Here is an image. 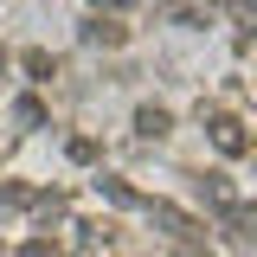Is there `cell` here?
I'll return each mask as SVG.
<instances>
[{"mask_svg": "<svg viewBox=\"0 0 257 257\" xmlns=\"http://www.w3.org/2000/svg\"><path fill=\"white\" fill-rule=\"evenodd\" d=\"M13 122H20V135L45 128V103H39V96H20V103H13Z\"/></svg>", "mask_w": 257, "mask_h": 257, "instance_id": "cell-7", "label": "cell"}, {"mask_svg": "<svg viewBox=\"0 0 257 257\" xmlns=\"http://www.w3.org/2000/svg\"><path fill=\"white\" fill-rule=\"evenodd\" d=\"M90 187L103 193V199H109V206H122V212H142V193L128 187V180H116V174H96Z\"/></svg>", "mask_w": 257, "mask_h": 257, "instance_id": "cell-3", "label": "cell"}, {"mask_svg": "<svg viewBox=\"0 0 257 257\" xmlns=\"http://www.w3.org/2000/svg\"><path fill=\"white\" fill-rule=\"evenodd\" d=\"M64 155H71V161H96V142H90V135H71Z\"/></svg>", "mask_w": 257, "mask_h": 257, "instance_id": "cell-9", "label": "cell"}, {"mask_svg": "<svg viewBox=\"0 0 257 257\" xmlns=\"http://www.w3.org/2000/svg\"><path fill=\"white\" fill-rule=\"evenodd\" d=\"M167 128H174V116H167L161 103H142V109H135V135H142V142H167Z\"/></svg>", "mask_w": 257, "mask_h": 257, "instance_id": "cell-2", "label": "cell"}, {"mask_svg": "<svg viewBox=\"0 0 257 257\" xmlns=\"http://www.w3.org/2000/svg\"><path fill=\"white\" fill-rule=\"evenodd\" d=\"M20 64H26V77H32V84H52V77H58V58H52V52H39V45H32Z\"/></svg>", "mask_w": 257, "mask_h": 257, "instance_id": "cell-6", "label": "cell"}, {"mask_svg": "<svg viewBox=\"0 0 257 257\" xmlns=\"http://www.w3.org/2000/svg\"><path fill=\"white\" fill-rule=\"evenodd\" d=\"M0 71H7V45H0Z\"/></svg>", "mask_w": 257, "mask_h": 257, "instance_id": "cell-11", "label": "cell"}, {"mask_svg": "<svg viewBox=\"0 0 257 257\" xmlns=\"http://www.w3.org/2000/svg\"><path fill=\"white\" fill-rule=\"evenodd\" d=\"M20 257H52V238H32V244H20Z\"/></svg>", "mask_w": 257, "mask_h": 257, "instance_id": "cell-10", "label": "cell"}, {"mask_svg": "<svg viewBox=\"0 0 257 257\" xmlns=\"http://www.w3.org/2000/svg\"><path fill=\"white\" fill-rule=\"evenodd\" d=\"M122 39H128V32L116 26V20H84V45H90V52H116Z\"/></svg>", "mask_w": 257, "mask_h": 257, "instance_id": "cell-4", "label": "cell"}, {"mask_svg": "<svg viewBox=\"0 0 257 257\" xmlns=\"http://www.w3.org/2000/svg\"><path fill=\"white\" fill-rule=\"evenodd\" d=\"M199 116H212V148H219V155H251V135H244V122H238V116H219V109H206V103H199Z\"/></svg>", "mask_w": 257, "mask_h": 257, "instance_id": "cell-1", "label": "cell"}, {"mask_svg": "<svg viewBox=\"0 0 257 257\" xmlns=\"http://www.w3.org/2000/svg\"><path fill=\"white\" fill-rule=\"evenodd\" d=\"M32 206V187L26 180H7V187H0V212H26Z\"/></svg>", "mask_w": 257, "mask_h": 257, "instance_id": "cell-8", "label": "cell"}, {"mask_svg": "<svg viewBox=\"0 0 257 257\" xmlns=\"http://www.w3.org/2000/svg\"><path fill=\"white\" fill-rule=\"evenodd\" d=\"M199 193H206V199H212L219 212H231V206H244V193L231 187V174H206V180H199Z\"/></svg>", "mask_w": 257, "mask_h": 257, "instance_id": "cell-5", "label": "cell"}]
</instances>
